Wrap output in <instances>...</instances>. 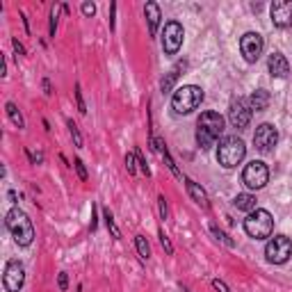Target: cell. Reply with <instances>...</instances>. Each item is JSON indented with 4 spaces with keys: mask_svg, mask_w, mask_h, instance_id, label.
Segmentation results:
<instances>
[{
    "mask_svg": "<svg viewBox=\"0 0 292 292\" xmlns=\"http://www.w3.org/2000/svg\"><path fill=\"white\" fill-rule=\"evenodd\" d=\"M57 287H60L62 292H66V287H69V274H66V272L57 274Z\"/></svg>",
    "mask_w": 292,
    "mask_h": 292,
    "instance_id": "33",
    "label": "cell"
},
{
    "mask_svg": "<svg viewBox=\"0 0 292 292\" xmlns=\"http://www.w3.org/2000/svg\"><path fill=\"white\" fill-rule=\"evenodd\" d=\"M5 226L12 233V238L19 247H30L32 240H35V226H32V219L23 213L21 208H12L5 215Z\"/></svg>",
    "mask_w": 292,
    "mask_h": 292,
    "instance_id": "2",
    "label": "cell"
},
{
    "mask_svg": "<svg viewBox=\"0 0 292 292\" xmlns=\"http://www.w3.org/2000/svg\"><path fill=\"white\" fill-rule=\"evenodd\" d=\"M144 16H146V23H149V35L155 37L158 35V28L160 23H162V12H160V5L158 3H146L144 5Z\"/></svg>",
    "mask_w": 292,
    "mask_h": 292,
    "instance_id": "15",
    "label": "cell"
},
{
    "mask_svg": "<svg viewBox=\"0 0 292 292\" xmlns=\"http://www.w3.org/2000/svg\"><path fill=\"white\" fill-rule=\"evenodd\" d=\"M244 155H247V146L238 135H226L217 146V162L226 169L238 167L244 160Z\"/></svg>",
    "mask_w": 292,
    "mask_h": 292,
    "instance_id": "4",
    "label": "cell"
},
{
    "mask_svg": "<svg viewBox=\"0 0 292 292\" xmlns=\"http://www.w3.org/2000/svg\"><path fill=\"white\" fill-rule=\"evenodd\" d=\"M292 256V240L287 235H274L269 238V242L265 244V258L272 265H283Z\"/></svg>",
    "mask_w": 292,
    "mask_h": 292,
    "instance_id": "6",
    "label": "cell"
},
{
    "mask_svg": "<svg viewBox=\"0 0 292 292\" xmlns=\"http://www.w3.org/2000/svg\"><path fill=\"white\" fill-rule=\"evenodd\" d=\"M162 158H164V164H167V167H169V171H171V173H173V176H176V178H178V180H185L183 171H180V169L176 167V162H173V158H171V155H169V151H167V149L162 151Z\"/></svg>",
    "mask_w": 292,
    "mask_h": 292,
    "instance_id": "23",
    "label": "cell"
},
{
    "mask_svg": "<svg viewBox=\"0 0 292 292\" xmlns=\"http://www.w3.org/2000/svg\"><path fill=\"white\" fill-rule=\"evenodd\" d=\"M180 292H192V290H189L187 285H183V283H180Z\"/></svg>",
    "mask_w": 292,
    "mask_h": 292,
    "instance_id": "40",
    "label": "cell"
},
{
    "mask_svg": "<svg viewBox=\"0 0 292 292\" xmlns=\"http://www.w3.org/2000/svg\"><path fill=\"white\" fill-rule=\"evenodd\" d=\"M269 101H272V96H269L267 89H256L251 94V99H249V105H251V110H256V112H265V110L269 108Z\"/></svg>",
    "mask_w": 292,
    "mask_h": 292,
    "instance_id": "17",
    "label": "cell"
},
{
    "mask_svg": "<svg viewBox=\"0 0 292 292\" xmlns=\"http://www.w3.org/2000/svg\"><path fill=\"white\" fill-rule=\"evenodd\" d=\"M75 292H82V285H78V290H75Z\"/></svg>",
    "mask_w": 292,
    "mask_h": 292,
    "instance_id": "41",
    "label": "cell"
},
{
    "mask_svg": "<svg viewBox=\"0 0 292 292\" xmlns=\"http://www.w3.org/2000/svg\"><path fill=\"white\" fill-rule=\"evenodd\" d=\"M185 189H187L189 199H192L197 206H201L203 210H208L210 208V201H208V194H206V189L201 187L199 183H194L192 178H185Z\"/></svg>",
    "mask_w": 292,
    "mask_h": 292,
    "instance_id": "16",
    "label": "cell"
},
{
    "mask_svg": "<svg viewBox=\"0 0 292 292\" xmlns=\"http://www.w3.org/2000/svg\"><path fill=\"white\" fill-rule=\"evenodd\" d=\"M269 16H272L274 28H290L292 25V0H274L269 5Z\"/></svg>",
    "mask_w": 292,
    "mask_h": 292,
    "instance_id": "13",
    "label": "cell"
},
{
    "mask_svg": "<svg viewBox=\"0 0 292 292\" xmlns=\"http://www.w3.org/2000/svg\"><path fill=\"white\" fill-rule=\"evenodd\" d=\"M224 133V117L215 110H206L201 112L197 121V144L201 151H210L215 146V142L219 139V135Z\"/></svg>",
    "mask_w": 292,
    "mask_h": 292,
    "instance_id": "1",
    "label": "cell"
},
{
    "mask_svg": "<svg viewBox=\"0 0 292 292\" xmlns=\"http://www.w3.org/2000/svg\"><path fill=\"white\" fill-rule=\"evenodd\" d=\"M242 183L249 189H262L269 183V169L262 160H251L242 171Z\"/></svg>",
    "mask_w": 292,
    "mask_h": 292,
    "instance_id": "7",
    "label": "cell"
},
{
    "mask_svg": "<svg viewBox=\"0 0 292 292\" xmlns=\"http://www.w3.org/2000/svg\"><path fill=\"white\" fill-rule=\"evenodd\" d=\"M25 283V267L21 260H7L5 272H3V285H5L7 292H21Z\"/></svg>",
    "mask_w": 292,
    "mask_h": 292,
    "instance_id": "11",
    "label": "cell"
},
{
    "mask_svg": "<svg viewBox=\"0 0 292 292\" xmlns=\"http://www.w3.org/2000/svg\"><path fill=\"white\" fill-rule=\"evenodd\" d=\"M183 37L185 30L183 25L178 21H169L164 23V30H162V50L164 55H176L180 48H183Z\"/></svg>",
    "mask_w": 292,
    "mask_h": 292,
    "instance_id": "8",
    "label": "cell"
},
{
    "mask_svg": "<svg viewBox=\"0 0 292 292\" xmlns=\"http://www.w3.org/2000/svg\"><path fill=\"white\" fill-rule=\"evenodd\" d=\"M160 244H162V249L169 253V256H171V253H173V244H171V240H169V235H164V231H160Z\"/></svg>",
    "mask_w": 292,
    "mask_h": 292,
    "instance_id": "32",
    "label": "cell"
},
{
    "mask_svg": "<svg viewBox=\"0 0 292 292\" xmlns=\"http://www.w3.org/2000/svg\"><path fill=\"white\" fill-rule=\"evenodd\" d=\"M5 112H7L10 121L16 126V128H19V130H23V128H25V119H23V114H21L19 105H16V103H12V101H10V103L5 105Z\"/></svg>",
    "mask_w": 292,
    "mask_h": 292,
    "instance_id": "20",
    "label": "cell"
},
{
    "mask_svg": "<svg viewBox=\"0 0 292 292\" xmlns=\"http://www.w3.org/2000/svg\"><path fill=\"white\" fill-rule=\"evenodd\" d=\"M96 213H99V208L91 206V231H96Z\"/></svg>",
    "mask_w": 292,
    "mask_h": 292,
    "instance_id": "39",
    "label": "cell"
},
{
    "mask_svg": "<svg viewBox=\"0 0 292 292\" xmlns=\"http://www.w3.org/2000/svg\"><path fill=\"white\" fill-rule=\"evenodd\" d=\"M228 121H231L233 128L238 130H244L251 121V105H249L247 99L238 96V99H233L231 105H228Z\"/></svg>",
    "mask_w": 292,
    "mask_h": 292,
    "instance_id": "10",
    "label": "cell"
},
{
    "mask_svg": "<svg viewBox=\"0 0 292 292\" xmlns=\"http://www.w3.org/2000/svg\"><path fill=\"white\" fill-rule=\"evenodd\" d=\"M158 206H160V219L167 222V219H169V208H167V199H164V194H160V197H158Z\"/></svg>",
    "mask_w": 292,
    "mask_h": 292,
    "instance_id": "31",
    "label": "cell"
},
{
    "mask_svg": "<svg viewBox=\"0 0 292 292\" xmlns=\"http://www.w3.org/2000/svg\"><path fill=\"white\" fill-rule=\"evenodd\" d=\"M103 219H105L108 231L112 233V238L114 240H121V231H119V226H117V222H114V215L110 213V208H103Z\"/></svg>",
    "mask_w": 292,
    "mask_h": 292,
    "instance_id": "22",
    "label": "cell"
},
{
    "mask_svg": "<svg viewBox=\"0 0 292 292\" xmlns=\"http://www.w3.org/2000/svg\"><path fill=\"white\" fill-rule=\"evenodd\" d=\"M267 71L272 78H287L290 75V64H287L283 53H272L267 60Z\"/></svg>",
    "mask_w": 292,
    "mask_h": 292,
    "instance_id": "14",
    "label": "cell"
},
{
    "mask_svg": "<svg viewBox=\"0 0 292 292\" xmlns=\"http://www.w3.org/2000/svg\"><path fill=\"white\" fill-rule=\"evenodd\" d=\"M12 46H14V50H16L19 55H28V53H25V46L21 44L19 39H12Z\"/></svg>",
    "mask_w": 292,
    "mask_h": 292,
    "instance_id": "37",
    "label": "cell"
},
{
    "mask_svg": "<svg viewBox=\"0 0 292 292\" xmlns=\"http://www.w3.org/2000/svg\"><path fill=\"white\" fill-rule=\"evenodd\" d=\"M135 158H137V164H139V169H142V173L144 176H151V169H149V164H146V160H144V155H142V151H135Z\"/></svg>",
    "mask_w": 292,
    "mask_h": 292,
    "instance_id": "30",
    "label": "cell"
},
{
    "mask_svg": "<svg viewBox=\"0 0 292 292\" xmlns=\"http://www.w3.org/2000/svg\"><path fill=\"white\" fill-rule=\"evenodd\" d=\"M233 206L238 210H242V213H253L256 210V197L251 192H242L233 199Z\"/></svg>",
    "mask_w": 292,
    "mask_h": 292,
    "instance_id": "18",
    "label": "cell"
},
{
    "mask_svg": "<svg viewBox=\"0 0 292 292\" xmlns=\"http://www.w3.org/2000/svg\"><path fill=\"white\" fill-rule=\"evenodd\" d=\"M73 169H75V173H78V178L82 180V183H87L89 173H87V167H84V162H82L80 158H75V160H73Z\"/></svg>",
    "mask_w": 292,
    "mask_h": 292,
    "instance_id": "26",
    "label": "cell"
},
{
    "mask_svg": "<svg viewBox=\"0 0 292 292\" xmlns=\"http://www.w3.org/2000/svg\"><path fill=\"white\" fill-rule=\"evenodd\" d=\"M82 14L84 16H94L96 14V5H94V3H82Z\"/></svg>",
    "mask_w": 292,
    "mask_h": 292,
    "instance_id": "35",
    "label": "cell"
},
{
    "mask_svg": "<svg viewBox=\"0 0 292 292\" xmlns=\"http://www.w3.org/2000/svg\"><path fill=\"white\" fill-rule=\"evenodd\" d=\"M262 50H265V39H262L258 32H244L240 37V53L249 64H256L260 60Z\"/></svg>",
    "mask_w": 292,
    "mask_h": 292,
    "instance_id": "9",
    "label": "cell"
},
{
    "mask_svg": "<svg viewBox=\"0 0 292 292\" xmlns=\"http://www.w3.org/2000/svg\"><path fill=\"white\" fill-rule=\"evenodd\" d=\"M253 144L260 153H272L274 146L278 144V130L272 124H260L253 133Z\"/></svg>",
    "mask_w": 292,
    "mask_h": 292,
    "instance_id": "12",
    "label": "cell"
},
{
    "mask_svg": "<svg viewBox=\"0 0 292 292\" xmlns=\"http://www.w3.org/2000/svg\"><path fill=\"white\" fill-rule=\"evenodd\" d=\"M57 19H60V12H57V7H53V12H50V25H48L50 37H55V32H57Z\"/></svg>",
    "mask_w": 292,
    "mask_h": 292,
    "instance_id": "28",
    "label": "cell"
},
{
    "mask_svg": "<svg viewBox=\"0 0 292 292\" xmlns=\"http://www.w3.org/2000/svg\"><path fill=\"white\" fill-rule=\"evenodd\" d=\"M242 226H244V233L251 240H267V238H272V233H274V217L269 210L256 208L253 213L247 215Z\"/></svg>",
    "mask_w": 292,
    "mask_h": 292,
    "instance_id": "3",
    "label": "cell"
},
{
    "mask_svg": "<svg viewBox=\"0 0 292 292\" xmlns=\"http://www.w3.org/2000/svg\"><path fill=\"white\" fill-rule=\"evenodd\" d=\"M75 105H78L80 114L87 112V105H84V99H82V87H80V84H75Z\"/></svg>",
    "mask_w": 292,
    "mask_h": 292,
    "instance_id": "27",
    "label": "cell"
},
{
    "mask_svg": "<svg viewBox=\"0 0 292 292\" xmlns=\"http://www.w3.org/2000/svg\"><path fill=\"white\" fill-rule=\"evenodd\" d=\"M180 69H185V62H183V64H178L176 69H171V71H169V73L162 78V82H160V91H162V94H169V91L173 89V84H176V80H178V75H180V73H178Z\"/></svg>",
    "mask_w": 292,
    "mask_h": 292,
    "instance_id": "19",
    "label": "cell"
},
{
    "mask_svg": "<svg viewBox=\"0 0 292 292\" xmlns=\"http://www.w3.org/2000/svg\"><path fill=\"white\" fill-rule=\"evenodd\" d=\"M117 3H112V7H110V30H114L117 28Z\"/></svg>",
    "mask_w": 292,
    "mask_h": 292,
    "instance_id": "34",
    "label": "cell"
},
{
    "mask_svg": "<svg viewBox=\"0 0 292 292\" xmlns=\"http://www.w3.org/2000/svg\"><path fill=\"white\" fill-rule=\"evenodd\" d=\"M41 87H44V94H46V96H53V84H50L48 78H46L44 82H41Z\"/></svg>",
    "mask_w": 292,
    "mask_h": 292,
    "instance_id": "38",
    "label": "cell"
},
{
    "mask_svg": "<svg viewBox=\"0 0 292 292\" xmlns=\"http://www.w3.org/2000/svg\"><path fill=\"white\" fill-rule=\"evenodd\" d=\"M135 249H137V253H139V258H142V260H149V258H151L149 240L144 238V235H135Z\"/></svg>",
    "mask_w": 292,
    "mask_h": 292,
    "instance_id": "21",
    "label": "cell"
},
{
    "mask_svg": "<svg viewBox=\"0 0 292 292\" xmlns=\"http://www.w3.org/2000/svg\"><path fill=\"white\" fill-rule=\"evenodd\" d=\"M126 169H128L130 176H135V173H137V158H135V153L126 155Z\"/></svg>",
    "mask_w": 292,
    "mask_h": 292,
    "instance_id": "29",
    "label": "cell"
},
{
    "mask_svg": "<svg viewBox=\"0 0 292 292\" xmlns=\"http://www.w3.org/2000/svg\"><path fill=\"white\" fill-rule=\"evenodd\" d=\"M203 99H206V94H203L201 87H197V84H183V87H178V89L173 91L171 108L176 114H192L203 103Z\"/></svg>",
    "mask_w": 292,
    "mask_h": 292,
    "instance_id": "5",
    "label": "cell"
},
{
    "mask_svg": "<svg viewBox=\"0 0 292 292\" xmlns=\"http://www.w3.org/2000/svg\"><path fill=\"white\" fill-rule=\"evenodd\" d=\"M210 233H213V235L219 240V242H224V244H226V247H235V242H233V240L228 238V235H226V233H224V231H219V226H217V224H210Z\"/></svg>",
    "mask_w": 292,
    "mask_h": 292,
    "instance_id": "25",
    "label": "cell"
},
{
    "mask_svg": "<svg viewBox=\"0 0 292 292\" xmlns=\"http://www.w3.org/2000/svg\"><path fill=\"white\" fill-rule=\"evenodd\" d=\"M66 126H69V133H71V139H73V144L78 146V149H82V135H80V128H78V124H73V121H66Z\"/></svg>",
    "mask_w": 292,
    "mask_h": 292,
    "instance_id": "24",
    "label": "cell"
},
{
    "mask_svg": "<svg viewBox=\"0 0 292 292\" xmlns=\"http://www.w3.org/2000/svg\"><path fill=\"white\" fill-rule=\"evenodd\" d=\"M213 287H215L217 292H231V287H228L224 281H219V278H215V281H213Z\"/></svg>",
    "mask_w": 292,
    "mask_h": 292,
    "instance_id": "36",
    "label": "cell"
}]
</instances>
